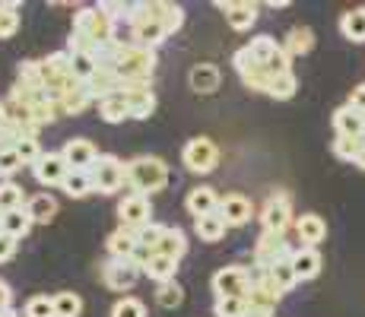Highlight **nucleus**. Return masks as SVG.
I'll return each instance as SVG.
<instances>
[{
  "instance_id": "f257e3e1",
  "label": "nucleus",
  "mask_w": 365,
  "mask_h": 317,
  "mask_svg": "<svg viewBox=\"0 0 365 317\" xmlns=\"http://www.w3.org/2000/svg\"><path fill=\"white\" fill-rule=\"evenodd\" d=\"M124 168H128V187L130 194H156V190H163L168 185V165L159 156H137L130 162H124Z\"/></svg>"
},
{
  "instance_id": "f03ea898",
  "label": "nucleus",
  "mask_w": 365,
  "mask_h": 317,
  "mask_svg": "<svg viewBox=\"0 0 365 317\" xmlns=\"http://www.w3.org/2000/svg\"><path fill=\"white\" fill-rule=\"evenodd\" d=\"M115 76L124 83H153V70H156V51L153 48H118L115 54Z\"/></svg>"
},
{
  "instance_id": "7ed1b4c3",
  "label": "nucleus",
  "mask_w": 365,
  "mask_h": 317,
  "mask_svg": "<svg viewBox=\"0 0 365 317\" xmlns=\"http://www.w3.org/2000/svg\"><path fill=\"white\" fill-rule=\"evenodd\" d=\"M111 26L115 23L105 16L99 6H80V10L73 13V35H80V38L89 41L93 48L111 41Z\"/></svg>"
},
{
  "instance_id": "20e7f679",
  "label": "nucleus",
  "mask_w": 365,
  "mask_h": 317,
  "mask_svg": "<svg viewBox=\"0 0 365 317\" xmlns=\"http://www.w3.org/2000/svg\"><path fill=\"white\" fill-rule=\"evenodd\" d=\"M89 178H93V190H99V194H118L128 185V168H124V162L118 156L102 152L96 159V165L89 168Z\"/></svg>"
},
{
  "instance_id": "39448f33",
  "label": "nucleus",
  "mask_w": 365,
  "mask_h": 317,
  "mask_svg": "<svg viewBox=\"0 0 365 317\" xmlns=\"http://www.w3.org/2000/svg\"><path fill=\"white\" fill-rule=\"evenodd\" d=\"M181 162H185L187 172L210 175L220 165V150H216V143L210 137H194V140H187L185 150H181Z\"/></svg>"
},
{
  "instance_id": "423d86ee",
  "label": "nucleus",
  "mask_w": 365,
  "mask_h": 317,
  "mask_svg": "<svg viewBox=\"0 0 365 317\" xmlns=\"http://www.w3.org/2000/svg\"><path fill=\"white\" fill-rule=\"evenodd\" d=\"M261 222H264V232H273V235H283L292 222V197L277 190V194L267 197L264 209H261Z\"/></svg>"
},
{
  "instance_id": "0eeeda50",
  "label": "nucleus",
  "mask_w": 365,
  "mask_h": 317,
  "mask_svg": "<svg viewBox=\"0 0 365 317\" xmlns=\"http://www.w3.org/2000/svg\"><path fill=\"white\" fill-rule=\"evenodd\" d=\"M232 63H235L238 76H242V83H245V86H248V89H255V93H267V89H270L273 73L264 67V63H257L255 58H251L248 45H245V48H238V51L232 54Z\"/></svg>"
},
{
  "instance_id": "6e6552de",
  "label": "nucleus",
  "mask_w": 365,
  "mask_h": 317,
  "mask_svg": "<svg viewBox=\"0 0 365 317\" xmlns=\"http://www.w3.org/2000/svg\"><path fill=\"white\" fill-rule=\"evenodd\" d=\"M251 289V270L245 266H222L213 273V292L216 298H245Z\"/></svg>"
},
{
  "instance_id": "1a4fd4ad",
  "label": "nucleus",
  "mask_w": 365,
  "mask_h": 317,
  "mask_svg": "<svg viewBox=\"0 0 365 317\" xmlns=\"http://www.w3.org/2000/svg\"><path fill=\"white\" fill-rule=\"evenodd\" d=\"M118 219H121V229L140 232L143 225L153 222V203L150 197L143 194H128L121 203H118Z\"/></svg>"
},
{
  "instance_id": "9d476101",
  "label": "nucleus",
  "mask_w": 365,
  "mask_h": 317,
  "mask_svg": "<svg viewBox=\"0 0 365 317\" xmlns=\"http://www.w3.org/2000/svg\"><path fill=\"white\" fill-rule=\"evenodd\" d=\"M292 254L296 251L283 241V235L264 232V235L257 238V244H255V266L257 270H270V266H277L279 260H292Z\"/></svg>"
},
{
  "instance_id": "9b49d317",
  "label": "nucleus",
  "mask_w": 365,
  "mask_h": 317,
  "mask_svg": "<svg viewBox=\"0 0 365 317\" xmlns=\"http://www.w3.org/2000/svg\"><path fill=\"white\" fill-rule=\"evenodd\" d=\"M143 276V270H140L133 260H115L111 257L108 264L102 266V283L111 289V292H128V289L137 286V279Z\"/></svg>"
},
{
  "instance_id": "f8f14e48",
  "label": "nucleus",
  "mask_w": 365,
  "mask_h": 317,
  "mask_svg": "<svg viewBox=\"0 0 365 317\" xmlns=\"http://www.w3.org/2000/svg\"><path fill=\"white\" fill-rule=\"evenodd\" d=\"M61 156H64V162L70 168H76V172H89V168L96 165V159L102 156L99 150H96L93 140L86 137H73L64 143V150H61Z\"/></svg>"
},
{
  "instance_id": "ddd939ff",
  "label": "nucleus",
  "mask_w": 365,
  "mask_h": 317,
  "mask_svg": "<svg viewBox=\"0 0 365 317\" xmlns=\"http://www.w3.org/2000/svg\"><path fill=\"white\" fill-rule=\"evenodd\" d=\"M121 95L128 98L130 118H137V121H143V118H150L156 111V95H153L150 83H124Z\"/></svg>"
},
{
  "instance_id": "4468645a",
  "label": "nucleus",
  "mask_w": 365,
  "mask_h": 317,
  "mask_svg": "<svg viewBox=\"0 0 365 317\" xmlns=\"http://www.w3.org/2000/svg\"><path fill=\"white\" fill-rule=\"evenodd\" d=\"M35 172V181L45 187H61L64 185V178L70 175V165L64 162V156L61 152H45V156L38 159V165L32 168Z\"/></svg>"
},
{
  "instance_id": "2eb2a0df",
  "label": "nucleus",
  "mask_w": 365,
  "mask_h": 317,
  "mask_svg": "<svg viewBox=\"0 0 365 317\" xmlns=\"http://www.w3.org/2000/svg\"><path fill=\"white\" fill-rule=\"evenodd\" d=\"M216 6L226 13V23L235 32H248L257 23V4H248V0H220Z\"/></svg>"
},
{
  "instance_id": "dca6fc26",
  "label": "nucleus",
  "mask_w": 365,
  "mask_h": 317,
  "mask_svg": "<svg viewBox=\"0 0 365 317\" xmlns=\"http://www.w3.org/2000/svg\"><path fill=\"white\" fill-rule=\"evenodd\" d=\"M251 213H255V209H251V200H248V197H242V194H226L220 200V216L226 219L229 229L245 225L251 219Z\"/></svg>"
},
{
  "instance_id": "f3484780",
  "label": "nucleus",
  "mask_w": 365,
  "mask_h": 317,
  "mask_svg": "<svg viewBox=\"0 0 365 317\" xmlns=\"http://www.w3.org/2000/svg\"><path fill=\"white\" fill-rule=\"evenodd\" d=\"M296 235H299L302 248H318L327 238V222L318 213H305L296 219Z\"/></svg>"
},
{
  "instance_id": "a211bd4d",
  "label": "nucleus",
  "mask_w": 365,
  "mask_h": 317,
  "mask_svg": "<svg viewBox=\"0 0 365 317\" xmlns=\"http://www.w3.org/2000/svg\"><path fill=\"white\" fill-rule=\"evenodd\" d=\"M334 130L336 137H365V115L353 105H340L334 111Z\"/></svg>"
},
{
  "instance_id": "6ab92c4d",
  "label": "nucleus",
  "mask_w": 365,
  "mask_h": 317,
  "mask_svg": "<svg viewBox=\"0 0 365 317\" xmlns=\"http://www.w3.org/2000/svg\"><path fill=\"white\" fill-rule=\"evenodd\" d=\"M187 213L194 216V219H200V216H210V213H220V197H216L213 187L200 185L194 190H187V200H185Z\"/></svg>"
},
{
  "instance_id": "aec40b11",
  "label": "nucleus",
  "mask_w": 365,
  "mask_h": 317,
  "mask_svg": "<svg viewBox=\"0 0 365 317\" xmlns=\"http://www.w3.org/2000/svg\"><path fill=\"white\" fill-rule=\"evenodd\" d=\"M220 80H222V73H220V67H216V63H194L191 73H187L191 89H194V93H200V95L216 93V89H220Z\"/></svg>"
},
{
  "instance_id": "412c9836",
  "label": "nucleus",
  "mask_w": 365,
  "mask_h": 317,
  "mask_svg": "<svg viewBox=\"0 0 365 317\" xmlns=\"http://www.w3.org/2000/svg\"><path fill=\"white\" fill-rule=\"evenodd\" d=\"M150 13L156 23H163V29L168 35H175L185 26V10L178 4H168V0H150Z\"/></svg>"
},
{
  "instance_id": "4be33fe9",
  "label": "nucleus",
  "mask_w": 365,
  "mask_h": 317,
  "mask_svg": "<svg viewBox=\"0 0 365 317\" xmlns=\"http://www.w3.org/2000/svg\"><path fill=\"white\" fill-rule=\"evenodd\" d=\"M105 248H108V254H111V257H115V260H133V254H137V248H140V241H137V232L121 229V225H118V229L108 235V241H105Z\"/></svg>"
},
{
  "instance_id": "5701e85b",
  "label": "nucleus",
  "mask_w": 365,
  "mask_h": 317,
  "mask_svg": "<svg viewBox=\"0 0 365 317\" xmlns=\"http://www.w3.org/2000/svg\"><path fill=\"white\" fill-rule=\"evenodd\" d=\"M83 86L89 89V95H93V102H102V98L121 93V80L115 76V70L111 67H99L96 70V76L89 83H83Z\"/></svg>"
},
{
  "instance_id": "b1692460",
  "label": "nucleus",
  "mask_w": 365,
  "mask_h": 317,
  "mask_svg": "<svg viewBox=\"0 0 365 317\" xmlns=\"http://www.w3.org/2000/svg\"><path fill=\"white\" fill-rule=\"evenodd\" d=\"M292 270H296L299 283L318 276V273H321V254H318V248H296V254H292Z\"/></svg>"
},
{
  "instance_id": "393cba45",
  "label": "nucleus",
  "mask_w": 365,
  "mask_h": 317,
  "mask_svg": "<svg viewBox=\"0 0 365 317\" xmlns=\"http://www.w3.org/2000/svg\"><path fill=\"white\" fill-rule=\"evenodd\" d=\"M175 273H178V260L165 257V254H153V257H150V264L143 266V276H150L156 286L172 283V279H175Z\"/></svg>"
},
{
  "instance_id": "a878e982",
  "label": "nucleus",
  "mask_w": 365,
  "mask_h": 317,
  "mask_svg": "<svg viewBox=\"0 0 365 317\" xmlns=\"http://www.w3.org/2000/svg\"><path fill=\"white\" fill-rule=\"evenodd\" d=\"M32 216L26 213V207L23 209H10V213H4L0 216V232H4V235H10V238H26L32 232Z\"/></svg>"
},
{
  "instance_id": "bb28decb",
  "label": "nucleus",
  "mask_w": 365,
  "mask_h": 317,
  "mask_svg": "<svg viewBox=\"0 0 365 317\" xmlns=\"http://www.w3.org/2000/svg\"><path fill=\"white\" fill-rule=\"evenodd\" d=\"M156 254H165V257H172V260H181V257L187 254V238H185V232H181L178 225H165L163 241L156 244Z\"/></svg>"
},
{
  "instance_id": "cd10ccee",
  "label": "nucleus",
  "mask_w": 365,
  "mask_h": 317,
  "mask_svg": "<svg viewBox=\"0 0 365 317\" xmlns=\"http://www.w3.org/2000/svg\"><path fill=\"white\" fill-rule=\"evenodd\" d=\"M340 35L346 41L362 45V41H365V6H356V10L343 13V16H340Z\"/></svg>"
},
{
  "instance_id": "c85d7f7f",
  "label": "nucleus",
  "mask_w": 365,
  "mask_h": 317,
  "mask_svg": "<svg viewBox=\"0 0 365 317\" xmlns=\"http://www.w3.org/2000/svg\"><path fill=\"white\" fill-rule=\"evenodd\" d=\"M314 48V32L308 29V26H296V29H289L283 41V51L289 54V58H302V54H308Z\"/></svg>"
},
{
  "instance_id": "c756f323",
  "label": "nucleus",
  "mask_w": 365,
  "mask_h": 317,
  "mask_svg": "<svg viewBox=\"0 0 365 317\" xmlns=\"http://www.w3.org/2000/svg\"><path fill=\"white\" fill-rule=\"evenodd\" d=\"M194 232H197L200 241H222V235L229 232V225H226V219H222L220 213H210V216L194 219Z\"/></svg>"
},
{
  "instance_id": "7c9ffc66",
  "label": "nucleus",
  "mask_w": 365,
  "mask_h": 317,
  "mask_svg": "<svg viewBox=\"0 0 365 317\" xmlns=\"http://www.w3.org/2000/svg\"><path fill=\"white\" fill-rule=\"evenodd\" d=\"M26 213L32 216V222H51L58 216V200L51 194H35L26 203Z\"/></svg>"
},
{
  "instance_id": "2f4dec72",
  "label": "nucleus",
  "mask_w": 365,
  "mask_h": 317,
  "mask_svg": "<svg viewBox=\"0 0 365 317\" xmlns=\"http://www.w3.org/2000/svg\"><path fill=\"white\" fill-rule=\"evenodd\" d=\"M130 29H133V38H137L140 48H156L168 38L163 23H156V19H146V23H140V26H130Z\"/></svg>"
},
{
  "instance_id": "473e14b6",
  "label": "nucleus",
  "mask_w": 365,
  "mask_h": 317,
  "mask_svg": "<svg viewBox=\"0 0 365 317\" xmlns=\"http://www.w3.org/2000/svg\"><path fill=\"white\" fill-rule=\"evenodd\" d=\"M99 115H102V121H108V124H121V121H128V118H130L128 98H124L121 93L102 98V102H99Z\"/></svg>"
},
{
  "instance_id": "72a5a7b5",
  "label": "nucleus",
  "mask_w": 365,
  "mask_h": 317,
  "mask_svg": "<svg viewBox=\"0 0 365 317\" xmlns=\"http://www.w3.org/2000/svg\"><path fill=\"white\" fill-rule=\"evenodd\" d=\"M89 105H93V95H89V89L80 83L73 93H67V95L58 102V111H61V115H70V118H73V115H83Z\"/></svg>"
},
{
  "instance_id": "f704fd0d",
  "label": "nucleus",
  "mask_w": 365,
  "mask_h": 317,
  "mask_svg": "<svg viewBox=\"0 0 365 317\" xmlns=\"http://www.w3.org/2000/svg\"><path fill=\"white\" fill-rule=\"evenodd\" d=\"M67 197H73V200H83V197L93 194V178H89V172H76V168H70V175L64 178V185H61Z\"/></svg>"
},
{
  "instance_id": "c9c22d12",
  "label": "nucleus",
  "mask_w": 365,
  "mask_h": 317,
  "mask_svg": "<svg viewBox=\"0 0 365 317\" xmlns=\"http://www.w3.org/2000/svg\"><path fill=\"white\" fill-rule=\"evenodd\" d=\"M16 83H23V86H32V89H41V86H45L41 61H19V63H16Z\"/></svg>"
},
{
  "instance_id": "e433bc0d",
  "label": "nucleus",
  "mask_w": 365,
  "mask_h": 317,
  "mask_svg": "<svg viewBox=\"0 0 365 317\" xmlns=\"http://www.w3.org/2000/svg\"><path fill=\"white\" fill-rule=\"evenodd\" d=\"M334 156L343 159V162H356L359 159V152L365 150V137H336L334 140Z\"/></svg>"
},
{
  "instance_id": "4c0bfd02",
  "label": "nucleus",
  "mask_w": 365,
  "mask_h": 317,
  "mask_svg": "<svg viewBox=\"0 0 365 317\" xmlns=\"http://www.w3.org/2000/svg\"><path fill=\"white\" fill-rule=\"evenodd\" d=\"M185 301V289H181L178 283H163V286H156V305L159 308H165V311H175V308Z\"/></svg>"
},
{
  "instance_id": "58836bf2",
  "label": "nucleus",
  "mask_w": 365,
  "mask_h": 317,
  "mask_svg": "<svg viewBox=\"0 0 365 317\" xmlns=\"http://www.w3.org/2000/svg\"><path fill=\"white\" fill-rule=\"evenodd\" d=\"M16 29H19V4L6 0V4H0V38H13Z\"/></svg>"
},
{
  "instance_id": "ea45409f",
  "label": "nucleus",
  "mask_w": 365,
  "mask_h": 317,
  "mask_svg": "<svg viewBox=\"0 0 365 317\" xmlns=\"http://www.w3.org/2000/svg\"><path fill=\"white\" fill-rule=\"evenodd\" d=\"M296 89H299L296 73H279V76H273V80H270V89H267V95H270V98H279V102H286V98L296 95Z\"/></svg>"
},
{
  "instance_id": "a19ab883",
  "label": "nucleus",
  "mask_w": 365,
  "mask_h": 317,
  "mask_svg": "<svg viewBox=\"0 0 365 317\" xmlns=\"http://www.w3.org/2000/svg\"><path fill=\"white\" fill-rule=\"evenodd\" d=\"M248 51H251V58H255L257 63H270V58L279 51V45H277V38H270V35H257V38H251L248 41Z\"/></svg>"
},
{
  "instance_id": "79ce46f5",
  "label": "nucleus",
  "mask_w": 365,
  "mask_h": 317,
  "mask_svg": "<svg viewBox=\"0 0 365 317\" xmlns=\"http://www.w3.org/2000/svg\"><path fill=\"white\" fill-rule=\"evenodd\" d=\"M54 298V314L58 317H80L83 314V298L76 292H58Z\"/></svg>"
},
{
  "instance_id": "37998d69",
  "label": "nucleus",
  "mask_w": 365,
  "mask_h": 317,
  "mask_svg": "<svg viewBox=\"0 0 365 317\" xmlns=\"http://www.w3.org/2000/svg\"><path fill=\"white\" fill-rule=\"evenodd\" d=\"M23 209V187L16 181H0V213Z\"/></svg>"
},
{
  "instance_id": "c03bdc74",
  "label": "nucleus",
  "mask_w": 365,
  "mask_h": 317,
  "mask_svg": "<svg viewBox=\"0 0 365 317\" xmlns=\"http://www.w3.org/2000/svg\"><path fill=\"white\" fill-rule=\"evenodd\" d=\"M270 276H273V283L279 286V292H289V289L299 283L296 270H292V260H279L277 266H270Z\"/></svg>"
},
{
  "instance_id": "a18cd8bd",
  "label": "nucleus",
  "mask_w": 365,
  "mask_h": 317,
  "mask_svg": "<svg viewBox=\"0 0 365 317\" xmlns=\"http://www.w3.org/2000/svg\"><path fill=\"white\" fill-rule=\"evenodd\" d=\"M111 317H146V305L140 298H133V295H124L121 301H115Z\"/></svg>"
},
{
  "instance_id": "49530a36",
  "label": "nucleus",
  "mask_w": 365,
  "mask_h": 317,
  "mask_svg": "<svg viewBox=\"0 0 365 317\" xmlns=\"http://www.w3.org/2000/svg\"><path fill=\"white\" fill-rule=\"evenodd\" d=\"M16 152H19V159H23V165H38V159L45 156L41 152V146H38V137H26V140H19L16 143Z\"/></svg>"
},
{
  "instance_id": "de8ad7c7",
  "label": "nucleus",
  "mask_w": 365,
  "mask_h": 317,
  "mask_svg": "<svg viewBox=\"0 0 365 317\" xmlns=\"http://www.w3.org/2000/svg\"><path fill=\"white\" fill-rule=\"evenodd\" d=\"M26 317H58L54 314V298H48V295H32V298L26 301Z\"/></svg>"
},
{
  "instance_id": "09e8293b",
  "label": "nucleus",
  "mask_w": 365,
  "mask_h": 317,
  "mask_svg": "<svg viewBox=\"0 0 365 317\" xmlns=\"http://www.w3.org/2000/svg\"><path fill=\"white\" fill-rule=\"evenodd\" d=\"M163 232H165L163 222H150V225H143V229L137 232V241L143 244V248H153V251H156V244L163 241Z\"/></svg>"
},
{
  "instance_id": "8fccbe9b",
  "label": "nucleus",
  "mask_w": 365,
  "mask_h": 317,
  "mask_svg": "<svg viewBox=\"0 0 365 317\" xmlns=\"http://www.w3.org/2000/svg\"><path fill=\"white\" fill-rule=\"evenodd\" d=\"M19 168H23V159H19L16 146H10V150H0V178H10V175H16Z\"/></svg>"
},
{
  "instance_id": "3c124183",
  "label": "nucleus",
  "mask_w": 365,
  "mask_h": 317,
  "mask_svg": "<svg viewBox=\"0 0 365 317\" xmlns=\"http://www.w3.org/2000/svg\"><path fill=\"white\" fill-rule=\"evenodd\" d=\"M216 317H245V298H216Z\"/></svg>"
},
{
  "instance_id": "603ef678",
  "label": "nucleus",
  "mask_w": 365,
  "mask_h": 317,
  "mask_svg": "<svg viewBox=\"0 0 365 317\" xmlns=\"http://www.w3.org/2000/svg\"><path fill=\"white\" fill-rule=\"evenodd\" d=\"M13 254H16V238H10V235H4V232H0V264H4V260H10Z\"/></svg>"
},
{
  "instance_id": "864d4df0",
  "label": "nucleus",
  "mask_w": 365,
  "mask_h": 317,
  "mask_svg": "<svg viewBox=\"0 0 365 317\" xmlns=\"http://www.w3.org/2000/svg\"><path fill=\"white\" fill-rule=\"evenodd\" d=\"M346 105H353L356 111H362V115H365V83H359V86L349 93V102Z\"/></svg>"
},
{
  "instance_id": "5fc2aeb1",
  "label": "nucleus",
  "mask_w": 365,
  "mask_h": 317,
  "mask_svg": "<svg viewBox=\"0 0 365 317\" xmlns=\"http://www.w3.org/2000/svg\"><path fill=\"white\" fill-rule=\"evenodd\" d=\"M6 308H13V292H10V286L0 279V311H6Z\"/></svg>"
},
{
  "instance_id": "6e6d98bb",
  "label": "nucleus",
  "mask_w": 365,
  "mask_h": 317,
  "mask_svg": "<svg viewBox=\"0 0 365 317\" xmlns=\"http://www.w3.org/2000/svg\"><path fill=\"white\" fill-rule=\"evenodd\" d=\"M267 6H273V10H283V6H289V4H286V0H270Z\"/></svg>"
},
{
  "instance_id": "4d7b16f0",
  "label": "nucleus",
  "mask_w": 365,
  "mask_h": 317,
  "mask_svg": "<svg viewBox=\"0 0 365 317\" xmlns=\"http://www.w3.org/2000/svg\"><path fill=\"white\" fill-rule=\"evenodd\" d=\"M353 165H359V168H362V172H365V150L359 152V159H356V162H353Z\"/></svg>"
},
{
  "instance_id": "13d9d810",
  "label": "nucleus",
  "mask_w": 365,
  "mask_h": 317,
  "mask_svg": "<svg viewBox=\"0 0 365 317\" xmlns=\"http://www.w3.org/2000/svg\"><path fill=\"white\" fill-rule=\"evenodd\" d=\"M4 111H6V105H4V102H0V118H4Z\"/></svg>"
},
{
  "instance_id": "bf43d9fd",
  "label": "nucleus",
  "mask_w": 365,
  "mask_h": 317,
  "mask_svg": "<svg viewBox=\"0 0 365 317\" xmlns=\"http://www.w3.org/2000/svg\"><path fill=\"white\" fill-rule=\"evenodd\" d=\"M0 216H4V213H0Z\"/></svg>"
}]
</instances>
